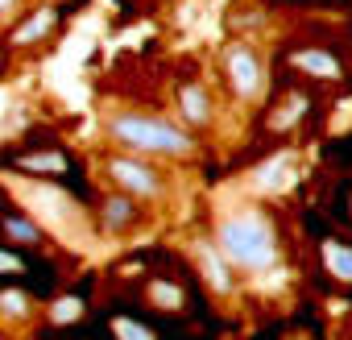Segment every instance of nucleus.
I'll return each instance as SVG.
<instances>
[{
    "instance_id": "nucleus-1",
    "label": "nucleus",
    "mask_w": 352,
    "mask_h": 340,
    "mask_svg": "<svg viewBox=\"0 0 352 340\" xmlns=\"http://www.w3.org/2000/svg\"><path fill=\"white\" fill-rule=\"evenodd\" d=\"M104 133L112 145H120V153H137V158L187 162L199 153L191 129H183L170 116H157V112H112L104 120Z\"/></svg>"
},
{
    "instance_id": "nucleus-2",
    "label": "nucleus",
    "mask_w": 352,
    "mask_h": 340,
    "mask_svg": "<svg viewBox=\"0 0 352 340\" xmlns=\"http://www.w3.org/2000/svg\"><path fill=\"white\" fill-rule=\"evenodd\" d=\"M212 241H216L220 257L241 274H265L282 262L278 229L261 208H236V212L220 216Z\"/></svg>"
},
{
    "instance_id": "nucleus-3",
    "label": "nucleus",
    "mask_w": 352,
    "mask_h": 340,
    "mask_svg": "<svg viewBox=\"0 0 352 340\" xmlns=\"http://www.w3.org/2000/svg\"><path fill=\"white\" fill-rule=\"evenodd\" d=\"M0 245L30 253V257H42L54 245L50 229H42V220L21 200H13V191H5V187H0Z\"/></svg>"
},
{
    "instance_id": "nucleus-4",
    "label": "nucleus",
    "mask_w": 352,
    "mask_h": 340,
    "mask_svg": "<svg viewBox=\"0 0 352 340\" xmlns=\"http://www.w3.org/2000/svg\"><path fill=\"white\" fill-rule=\"evenodd\" d=\"M104 179H108L112 191H124V195H133L137 204L166 195L162 170H157L149 158H137V153H120V149L108 153V158H104Z\"/></svg>"
},
{
    "instance_id": "nucleus-5",
    "label": "nucleus",
    "mask_w": 352,
    "mask_h": 340,
    "mask_svg": "<svg viewBox=\"0 0 352 340\" xmlns=\"http://www.w3.org/2000/svg\"><path fill=\"white\" fill-rule=\"evenodd\" d=\"M0 166L13 170L21 179H42V183H67V175L75 170V158L63 149V145H17V149H5L0 153Z\"/></svg>"
},
{
    "instance_id": "nucleus-6",
    "label": "nucleus",
    "mask_w": 352,
    "mask_h": 340,
    "mask_svg": "<svg viewBox=\"0 0 352 340\" xmlns=\"http://www.w3.org/2000/svg\"><path fill=\"white\" fill-rule=\"evenodd\" d=\"M224 79H228V92L236 100H261V92H265V67H261L257 50L245 46V42H228L224 46Z\"/></svg>"
},
{
    "instance_id": "nucleus-7",
    "label": "nucleus",
    "mask_w": 352,
    "mask_h": 340,
    "mask_svg": "<svg viewBox=\"0 0 352 340\" xmlns=\"http://www.w3.org/2000/svg\"><path fill=\"white\" fill-rule=\"evenodd\" d=\"M42 319V295L21 282H0V332H25Z\"/></svg>"
},
{
    "instance_id": "nucleus-8",
    "label": "nucleus",
    "mask_w": 352,
    "mask_h": 340,
    "mask_svg": "<svg viewBox=\"0 0 352 340\" xmlns=\"http://www.w3.org/2000/svg\"><path fill=\"white\" fill-rule=\"evenodd\" d=\"M191 262H195V274H199V282L212 290V295H220V299H228L232 290H236V278H232V266L220 257V249H216V241L212 237H195L191 241Z\"/></svg>"
},
{
    "instance_id": "nucleus-9",
    "label": "nucleus",
    "mask_w": 352,
    "mask_h": 340,
    "mask_svg": "<svg viewBox=\"0 0 352 340\" xmlns=\"http://www.w3.org/2000/svg\"><path fill=\"white\" fill-rule=\"evenodd\" d=\"M96 224L108 237H129L141 224V204L133 195H124V191H104L96 200Z\"/></svg>"
},
{
    "instance_id": "nucleus-10",
    "label": "nucleus",
    "mask_w": 352,
    "mask_h": 340,
    "mask_svg": "<svg viewBox=\"0 0 352 340\" xmlns=\"http://www.w3.org/2000/svg\"><path fill=\"white\" fill-rule=\"evenodd\" d=\"M174 108H179L183 129H212V120H216V100L204 83H179Z\"/></svg>"
},
{
    "instance_id": "nucleus-11",
    "label": "nucleus",
    "mask_w": 352,
    "mask_h": 340,
    "mask_svg": "<svg viewBox=\"0 0 352 340\" xmlns=\"http://www.w3.org/2000/svg\"><path fill=\"white\" fill-rule=\"evenodd\" d=\"M145 303L153 307V311H162V315H183L187 311V303H191V295H187V286L179 282V278H149L145 282Z\"/></svg>"
},
{
    "instance_id": "nucleus-12",
    "label": "nucleus",
    "mask_w": 352,
    "mask_h": 340,
    "mask_svg": "<svg viewBox=\"0 0 352 340\" xmlns=\"http://www.w3.org/2000/svg\"><path fill=\"white\" fill-rule=\"evenodd\" d=\"M290 67L302 71L307 79H340L344 67L331 50H319V46H302V50H290Z\"/></svg>"
},
{
    "instance_id": "nucleus-13",
    "label": "nucleus",
    "mask_w": 352,
    "mask_h": 340,
    "mask_svg": "<svg viewBox=\"0 0 352 340\" xmlns=\"http://www.w3.org/2000/svg\"><path fill=\"white\" fill-rule=\"evenodd\" d=\"M290 175H294V158H290V153H278V158H270L265 166H257L253 187L265 191V195H274V191H282V187L290 183Z\"/></svg>"
},
{
    "instance_id": "nucleus-14",
    "label": "nucleus",
    "mask_w": 352,
    "mask_h": 340,
    "mask_svg": "<svg viewBox=\"0 0 352 340\" xmlns=\"http://www.w3.org/2000/svg\"><path fill=\"white\" fill-rule=\"evenodd\" d=\"M83 311H87V303H83L79 295H58V299L42 303V319H46L50 328H71V323L83 319Z\"/></svg>"
},
{
    "instance_id": "nucleus-15",
    "label": "nucleus",
    "mask_w": 352,
    "mask_h": 340,
    "mask_svg": "<svg viewBox=\"0 0 352 340\" xmlns=\"http://www.w3.org/2000/svg\"><path fill=\"white\" fill-rule=\"evenodd\" d=\"M323 270L336 278V282H352V245L344 241H323Z\"/></svg>"
},
{
    "instance_id": "nucleus-16",
    "label": "nucleus",
    "mask_w": 352,
    "mask_h": 340,
    "mask_svg": "<svg viewBox=\"0 0 352 340\" xmlns=\"http://www.w3.org/2000/svg\"><path fill=\"white\" fill-rule=\"evenodd\" d=\"M108 336L112 340H157L149 323H141L137 315H124V311L108 315Z\"/></svg>"
},
{
    "instance_id": "nucleus-17",
    "label": "nucleus",
    "mask_w": 352,
    "mask_h": 340,
    "mask_svg": "<svg viewBox=\"0 0 352 340\" xmlns=\"http://www.w3.org/2000/svg\"><path fill=\"white\" fill-rule=\"evenodd\" d=\"M50 25H54V13H50V9H38V17H30V21L13 34V42H42V38L50 34Z\"/></svg>"
},
{
    "instance_id": "nucleus-18",
    "label": "nucleus",
    "mask_w": 352,
    "mask_h": 340,
    "mask_svg": "<svg viewBox=\"0 0 352 340\" xmlns=\"http://www.w3.org/2000/svg\"><path fill=\"white\" fill-rule=\"evenodd\" d=\"M302 108H307V100H290V104L282 108V116H274L270 125H274V129H286V125H290L294 116H302Z\"/></svg>"
},
{
    "instance_id": "nucleus-19",
    "label": "nucleus",
    "mask_w": 352,
    "mask_h": 340,
    "mask_svg": "<svg viewBox=\"0 0 352 340\" xmlns=\"http://www.w3.org/2000/svg\"><path fill=\"white\" fill-rule=\"evenodd\" d=\"M9 5H13V0H0V13H5V9H9Z\"/></svg>"
},
{
    "instance_id": "nucleus-20",
    "label": "nucleus",
    "mask_w": 352,
    "mask_h": 340,
    "mask_svg": "<svg viewBox=\"0 0 352 340\" xmlns=\"http://www.w3.org/2000/svg\"><path fill=\"white\" fill-rule=\"evenodd\" d=\"M0 63H5V46H0Z\"/></svg>"
}]
</instances>
